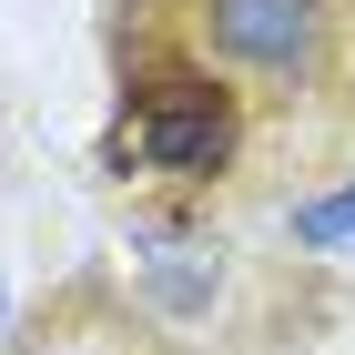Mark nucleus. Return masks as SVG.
<instances>
[{"label": "nucleus", "instance_id": "obj_2", "mask_svg": "<svg viewBox=\"0 0 355 355\" xmlns=\"http://www.w3.org/2000/svg\"><path fill=\"white\" fill-rule=\"evenodd\" d=\"M0 355H183L153 315H142L112 274H82V284H61L21 315V325L0 335Z\"/></svg>", "mask_w": 355, "mask_h": 355}, {"label": "nucleus", "instance_id": "obj_1", "mask_svg": "<svg viewBox=\"0 0 355 355\" xmlns=\"http://www.w3.org/2000/svg\"><path fill=\"white\" fill-rule=\"evenodd\" d=\"M122 41L203 71L244 112L264 183L355 163V0H122Z\"/></svg>", "mask_w": 355, "mask_h": 355}]
</instances>
